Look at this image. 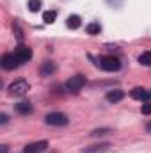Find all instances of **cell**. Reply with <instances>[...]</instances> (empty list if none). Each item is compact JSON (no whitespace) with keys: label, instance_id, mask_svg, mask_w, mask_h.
I'll list each match as a JSON object with an SVG mask.
<instances>
[{"label":"cell","instance_id":"cell-1","mask_svg":"<svg viewBox=\"0 0 151 153\" xmlns=\"http://www.w3.org/2000/svg\"><path fill=\"white\" fill-rule=\"evenodd\" d=\"M44 121L50 126H64V125H68V116L62 112H50L44 117Z\"/></svg>","mask_w":151,"mask_h":153},{"label":"cell","instance_id":"cell-2","mask_svg":"<svg viewBox=\"0 0 151 153\" xmlns=\"http://www.w3.org/2000/svg\"><path fill=\"white\" fill-rule=\"evenodd\" d=\"M100 66L105 70V71H117L121 68V62L117 57H112V55H105L100 59Z\"/></svg>","mask_w":151,"mask_h":153},{"label":"cell","instance_id":"cell-3","mask_svg":"<svg viewBox=\"0 0 151 153\" xmlns=\"http://www.w3.org/2000/svg\"><path fill=\"white\" fill-rule=\"evenodd\" d=\"M84 85H85V76L84 75H75L66 82V87H68V91H71V93H78Z\"/></svg>","mask_w":151,"mask_h":153},{"label":"cell","instance_id":"cell-4","mask_svg":"<svg viewBox=\"0 0 151 153\" xmlns=\"http://www.w3.org/2000/svg\"><path fill=\"white\" fill-rule=\"evenodd\" d=\"M29 91V84L25 80H16L9 85V93L11 94H16V96H23L25 93Z\"/></svg>","mask_w":151,"mask_h":153},{"label":"cell","instance_id":"cell-5","mask_svg":"<svg viewBox=\"0 0 151 153\" xmlns=\"http://www.w3.org/2000/svg\"><path fill=\"white\" fill-rule=\"evenodd\" d=\"M21 62H20V59L16 57V53H5L4 57H2V66H4V70H14V68H18Z\"/></svg>","mask_w":151,"mask_h":153},{"label":"cell","instance_id":"cell-6","mask_svg":"<svg viewBox=\"0 0 151 153\" xmlns=\"http://www.w3.org/2000/svg\"><path fill=\"white\" fill-rule=\"evenodd\" d=\"M48 148V143L46 141H38V143H30L23 148V153H41Z\"/></svg>","mask_w":151,"mask_h":153},{"label":"cell","instance_id":"cell-7","mask_svg":"<svg viewBox=\"0 0 151 153\" xmlns=\"http://www.w3.org/2000/svg\"><path fill=\"white\" fill-rule=\"evenodd\" d=\"M14 53H16V57L20 59V62H27V61H30V59H32V50H30L29 46H23V45H21V46H18Z\"/></svg>","mask_w":151,"mask_h":153},{"label":"cell","instance_id":"cell-8","mask_svg":"<svg viewBox=\"0 0 151 153\" xmlns=\"http://www.w3.org/2000/svg\"><path fill=\"white\" fill-rule=\"evenodd\" d=\"M130 96H132L133 100H150L151 98V91L142 89V87H135V89L130 91Z\"/></svg>","mask_w":151,"mask_h":153},{"label":"cell","instance_id":"cell-9","mask_svg":"<svg viewBox=\"0 0 151 153\" xmlns=\"http://www.w3.org/2000/svg\"><path fill=\"white\" fill-rule=\"evenodd\" d=\"M123 98H124V91H121V89H114V91H109V93H107V100L112 102V103L123 100Z\"/></svg>","mask_w":151,"mask_h":153},{"label":"cell","instance_id":"cell-10","mask_svg":"<svg viewBox=\"0 0 151 153\" xmlns=\"http://www.w3.org/2000/svg\"><path fill=\"white\" fill-rule=\"evenodd\" d=\"M14 109H16V112H20V114H30V112H32V105H30L29 102H20V103L14 105Z\"/></svg>","mask_w":151,"mask_h":153},{"label":"cell","instance_id":"cell-11","mask_svg":"<svg viewBox=\"0 0 151 153\" xmlns=\"http://www.w3.org/2000/svg\"><path fill=\"white\" fill-rule=\"evenodd\" d=\"M80 16H76V14H71L70 18H68V22H66V25L70 27V29H78L80 27Z\"/></svg>","mask_w":151,"mask_h":153},{"label":"cell","instance_id":"cell-12","mask_svg":"<svg viewBox=\"0 0 151 153\" xmlns=\"http://www.w3.org/2000/svg\"><path fill=\"white\" fill-rule=\"evenodd\" d=\"M100 30H101V27H100V23H89L87 27H85V32L87 34H100Z\"/></svg>","mask_w":151,"mask_h":153},{"label":"cell","instance_id":"cell-13","mask_svg":"<svg viewBox=\"0 0 151 153\" xmlns=\"http://www.w3.org/2000/svg\"><path fill=\"white\" fill-rule=\"evenodd\" d=\"M55 18H57V13H55V11H46V13H43V20H44L46 23H53Z\"/></svg>","mask_w":151,"mask_h":153},{"label":"cell","instance_id":"cell-14","mask_svg":"<svg viewBox=\"0 0 151 153\" xmlns=\"http://www.w3.org/2000/svg\"><path fill=\"white\" fill-rule=\"evenodd\" d=\"M139 62L142 66H151V52H144L141 57H139Z\"/></svg>","mask_w":151,"mask_h":153},{"label":"cell","instance_id":"cell-15","mask_svg":"<svg viewBox=\"0 0 151 153\" xmlns=\"http://www.w3.org/2000/svg\"><path fill=\"white\" fill-rule=\"evenodd\" d=\"M55 71V64L53 62H44L43 68H41V73L43 75H48V73H53Z\"/></svg>","mask_w":151,"mask_h":153},{"label":"cell","instance_id":"cell-16","mask_svg":"<svg viewBox=\"0 0 151 153\" xmlns=\"http://www.w3.org/2000/svg\"><path fill=\"white\" fill-rule=\"evenodd\" d=\"M39 7H41V0H29V9L32 13H38Z\"/></svg>","mask_w":151,"mask_h":153},{"label":"cell","instance_id":"cell-17","mask_svg":"<svg viewBox=\"0 0 151 153\" xmlns=\"http://www.w3.org/2000/svg\"><path fill=\"white\" fill-rule=\"evenodd\" d=\"M107 148V144H101V146H89V148H84V153H94V152H100Z\"/></svg>","mask_w":151,"mask_h":153},{"label":"cell","instance_id":"cell-18","mask_svg":"<svg viewBox=\"0 0 151 153\" xmlns=\"http://www.w3.org/2000/svg\"><path fill=\"white\" fill-rule=\"evenodd\" d=\"M141 111H142V114H144V116H150L151 114V103H144Z\"/></svg>","mask_w":151,"mask_h":153},{"label":"cell","instance_id":"cell-19","mask_svg":"<svg viewBox=\"0 0 151 153\" xmlns=\"http://www.w3.org/2000/svg\"><path fill=\"white\" fill-rule=\"evenodd\" d=\"M105 132H109V130H94L93 135H105Z\"/></svg>","mask_w":151,"mask_h":153},{"label":"cell","instance_id":"cell-20","mask_svg":"<svg viewBox=\"0 0 151 153\" xmlns=\"http://www.w3.org/2000/svg\"><path fill=\"white\" fill-rule=\"evenodd\" d=\"M0 123H7V116H5V114L0 116Z\"/></svg>","mask_w":151,"mask_h":153},{"label":"cell","instance_id":"cell-21","mask_svg":"<svg viewBox=\"0 0 151 153\" xmlns=\"http://www.w3.org/2000/svg\"><path fill=\"white\" fill-rule=\"evenodd\" d=\"M0 153H7V146H0Z\"/></svg>","mask_w":151,"mask_h":153},{"label":"cell","instance_id":"cell-22","mask_svg":"<svg viewBox=\"0 0 151 153\" xmlns=\"http://www.w3.org/2000/svg\"><path fill=\"white\" fill-rule=\"evenodd\" d=\"M146 128H148V132H151V123H148V125H146Z\"/></svg>","mask_w":151,"mask_h":153}]
</instances>
